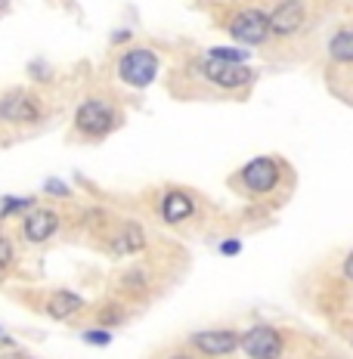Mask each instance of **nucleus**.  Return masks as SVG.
Here are the masks:
<instances>
[{"label": "nucleus", "mask_w": 353, "mask_h": 359, "mask_svg": "<svg viewBox=\"0 0 353 359\" xmlns=\"http://www.w3.org/2000/svg\"><path fill=\"white\" fill-rule=\"evenodd\" d=\"M44 192H47V196H56V198H69V196H72V189H69V186H65V183H59L56 177L44 183Z\"/></svg>", "instance_id": "nucleus-21"}, {"label": "nucleus", "mask_w": 353, "mask_h": 359, "mask_svg": "<svg viewBox=\"0 0 353 359\" xmlns=\"http://www.w3.org/2000/svg\"><path fill=\"white\" fill-rule=\"evenodd\" d=\"M62 229V217L53 208H28L19 220V238L28 245H47L50 238L59 236Z\"/></svg>", "instance_id": "nucleus-6"}, {"label": "nucleus", "mask_w": 353, "mask_h": 359, "mask_svg": "<svg viewBox=\"0 0 353 359\" xmlns=\"http://www.w3.org/2000/svg\"><path fill=\"white\" fill-rule=\"evenodd\" d=\"M189 344L199 353L220 359L239 350V332H232V328H201V332L189 334Z\"/></svg>", "instance_id": "nucleus-9"}, {"label": "nucleus", "mask_w": 353, "mask_h": 359, "mask_svg": "<svg viewBox=\"0 0 353 359\" xmlns=\"http://www.w3.org/2000/svg\"><path fill=\"white\" fill-rule=\"evenodd\" d=\"M208 56L214 59H227V62H248V50L245 47H211Z\"/></svg>", "instance_id": "nucleus-19"}, {"label": "nucleus", "mask_w": 353, "mask_h": 359, "mask_svg": "<svg viewBox=\"0 0 353 359\" xmlns=\"http://www.w3.org/2000/svg\"><path fill=\"white\" fill-rule=\"evenodd\" d=\"M81 338L87 344H96V347H106V344H112V328H90Z\"/></svg>", "instance_id": "nucleus-20"}, {"label": "nucleus", "mask_w": 353, "mask_h": 359, "mask_svg": "<svg viewBox=\"0 0 353 359\" xmlns=\"http://www.w3.org/2000/svg\"><path fill=\"white\" fill-rule=\"evenodd\" d=\"M239 347L248 359H282L285 353V341L282 332L273 325H251L245 334H239Z\"/></svg>", "instance_id": "nucleus-7"}, {"label": "nucleus", "mask_w": 353, "mask_h": 359, "mask_svg": "<svg viewBox=\"0 0 353 359\" xmlns=\"http://www.w3.org/2000/svg\"><path fill=\"white\" fill-rule=\"evenodd\" d=\"M149 279H146V269H127V273L121 276V288L124 291H146Z\"/></svg>", "instance_id": "nucleus-17"}, {"label": "nucleus", "mask_w": 353, "mask_h": 359, "mask_svg": "<svg viewBox=\"0 0 353 359\" xmlns=\"http://www.w3.org/2000/svg\"><path fill=\"white\" fill-rule=\"evenodd\" d=\"M232 41H239L242 47H260L269 41V16L260 10H242L236 13V19L229 22Z\"/></svg>", "instance_id": "nucleus-8"}, {"label": "nucleus", "mask_w": 353, "mask_h": 359, "mask_svg": "<svg viewBox=\"0 0 353 359\" xmlns=\"http://www.w3.org/2000/svg\"><path fill=\"white\" fill-rule=\"evenodd\" d=\"M124 319H127V313H124L118 304H112V301L100 310V325H102V328H115L118 323H124Z\"/></svg>", "instance_id": "nucleus-18"}, {"label": "nucleus", "mask_w": 353, "mask_h": 359, "mask_svg": "<svg viewBox=\"0 0 353 359\" xmlns=\"http://www.w3.org/2000/svg\"><path fill=\"white\" fill-rule=\"evenodd\" d=\"M16 260H19L16 245H13L10 233H4V226H0V282L10 279V273L16 269Z\"/></svg>", "instance_id": "nucleus-15"}, {"label": "nucleus", "mask_w": 353, "mask_h": 359, "mask_svg": "<svg viewBox=\"0 0 353 359\" xmlns=\"http://www.w3.org/2000/svg\"><path fill=\"white\" fill-rule=\"evenodd\" d=\"M0 359H32V356L22 353V350H16L13 344H6V350H0Z\"/></svg>", "instance_id": "nucleus-23"}, {"label": "nucleus", "mask_w": 353, "mask_h": 359, "mask_svg": "<svg viewBox=\"0 0 353 359\" xmlns=\"http://www.w3.org/2000/svg\"><path fill=\"white\" fill-rule=\"evenodd\" d=\"M142 248H146V229L140 223H121L106 242V251L112 257H131V254H140Z\"/></svg>", "instance_id": "nucleus-12"}, {"label": "nucleus", "mask_w": 353, "mask_h": 359, "mask_svg": "<svg viewBox=\"0 0 353 359\" xmlns=\"http://www.w3.org/2000/svg\"><path fill=\"white\" fill-rule=\"evenodd\" d=\"M0 344H13V341L6 338V334H4V328H0Z\"/></svg>", "instance_id": "nucleus-26"}, {"label": "nucleus", "mask_w": 353, "mask_h": 359, "mask_svg": "<svg viewBox=\"0 0 353 359\" xmlns=\"http://www.w3.org/2000/svg\"><path fill=\"white\" fill-rule=\"evenodd\" d=\"M37 201L32 196H4L0 198V220H10L16 214H25L28 208H34Z\"/></svg>", "instance_id": "nucleus-16"}, {"label": "nucleus", "mask_w": 353, "mask_h": 359, "mask_svg": "<svg viewBox=\"0 0 353 359\" xmlns=\"http://www.w3.org/2000/svg\"><path fill=\"white\" fill-rule=\"evenodd\" d=\"M307 19V6L304 0H282L273 13H269V37H291L300 32Z\"/></svg>", "instance_id": "nucleus-11"}, {"label": "nucleus", "mask_w": 353, "mask_h": 359, "mask_svg": "<svg viewBox=\"0 0 353 359\" xmlns=\"http://www.w3.org/2000/svg\"><path fill=\"white\" fill-rule=\"evenodd\" d=\"M195 211H199V201H195L192 192H183V189H168L159 201V217L168 226L192 220Z\"/></svg>", "instance_id": "nucleus-10"}, {"label": "nucleus", "mask_w": 353, "mask_h": 359, "mask_svg": "<svg viewBox=\"0 0 353 359\" xmlns=\"http://www.w3.org/2000/svg\"><path fill=\"white\" fill-rule=\"evenodd\" d=\"M239 251H242V242H239V238H227V242L220 245V254H223V257H236Z\"/></svg>", "instance_id": "nucleus-22"}, {"label": "nucleus", "mask_w": 353, "mask_h": 359, "mask_svg": "<svg viewBox=\"0 0 353 359\" xmlns=\"http://www.w3.org/2000/svg\"><path fill=\"white\" fill-rule=\"evenodd\" d=\"M118 124H121L118 109L112 106L109 100H100V96H87V100H81L78 109H74V118H72L74 133H78V137H84V140L109 137Z\"/></svg>", "instance_id": "nucleus-2"}, {"label": "nucleus", "mask_w": 353, "mask_h": 359, "mask_svg": "<svg viewBox=\"0 0 353 359\" xmlns=\"http://www.w3.org/2000/svg\"><path fill=\"white\" fill-rule=\"evenodd\" d=\"M232 183H239V189L248 196H269L282 186V161L273 155H258L232 177Z\"/></svg>", "instance_id": "nucleus-3"}, {"label": "nucleus", "mask_w": 353, "mask_h": 359, "mask_svg": "<svg viewBox=\"0 0 353 359\" xmlns=\"http://www.w3.org/2000/svg\"><path fill=\"white\" fill-rule=\"evenodd\" d=\"M159 69H161V59L155 50L149 47H133L127 50V53H121V59H118V81L127 87H149L155 78H159Z\"/></svg>", "instance_id": "nucleus-5"}, {"label": "nucleus", "mask_w": 353, "mask_h": 359, "mask_svg": "<svg viewBox=\"0 0 353 359\" xmlns=\"http://www.w3.org/2000/svg\"><path fill=\"white\" fill-rule=\"evenodd\" d=\"M84 297L81 294H74V291L69 288H56V291H50L47 297H44V306L41 310L47 313L50 319H56V323H65V319H72L74 313H81L84 310Z\"/></svg>", "instance_id": "nucleus-13"}, {"label": "nucleus", "mask_w": 353, "mask_h": 359, "mask_svg": "<svg viewBox=\"0 0 353 359\" xmlns=\"http://www.w3.org/2000/svg\"><path fill=\"white\" fill-rule=\"evenodd\" d=\"M168 359H192L189 353H174V356H168Z\"/></svg>", "instance_id": "nucleus-25"}, {"label": "nucleus", "mask_w": 353, "mask_h": 359, "mask_svg": "<svg viewBox=\"0 0 353 359\" xmlns=\"http://www.w3.org/2000/svg\"><path fill=\"white\" fill-rule=\"evenodd\" d=\"M341 273H344V279L353 282V251L344 257V264H341Z\"/></svg>", "instance_id": "nucleus-24"}, {"label": "nucleus", "mask_w": 353, "mask_h": 359, "mask_svg": "<svg viewBox=\"0 0 353 359\" xmlns=\"http://www.w3.org/2000/svg\"><path fill=\"white\" fill-rule=\"evenodd\" d=\"M328 56H332V62H341V65L353 62V28H344V32H338L332 37Z\"/></svg>", "instance_id": "nucleus-14"}, {"label": "nucleus", "mask_w": 353, "mask_h": 359, "mask_svg": "<svg viewBox=\"0 0 353 359\" xmlns=\"http://www.w3.org/2000/svg\"><path fill=\"white\" fill-rule=\"evenodd\" d=\"M199 72L205 81H211L214 87L220 90H248L258 81V72L251 69L248 62H227V59H214V56H201L199 59Z\"/></svg>", "instance_id": "nucleus-4"}, {"label": "nucleus", "mask_w": 353, "mask_h": 359, "mask_svg": "<svg viewBox=\"0 0 353 359\" xmlns=\"http://www.w3.org/2000/svg\"><path fill=\"white\" fill-rule=\"evenodd\" d=\"M47 118V102L32 87H10L0 93V127L6 130H25L37 127Z\"/></svg>", "instance_id": "nucleus-1"}]
</instances>
